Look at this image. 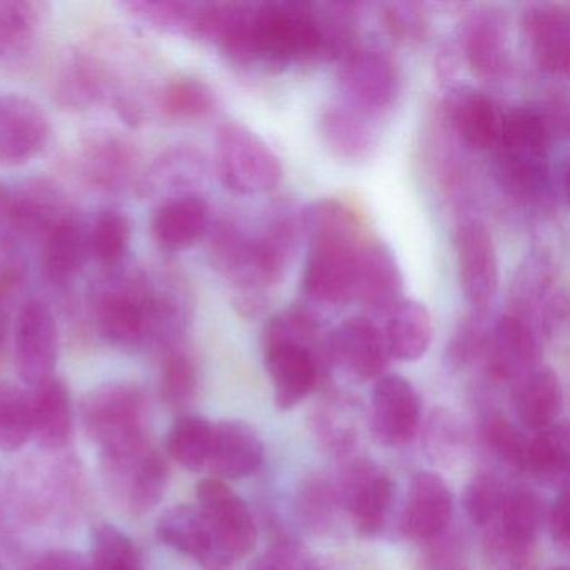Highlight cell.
Here are the masks:
<instances>
[{
    "mask_svg": "<svg viewBox=\"0 0 570 570\" xmlns=\"http://www.w3.org/2000/svg\"><path fill=\"white\" fill-rule=\"evenodd\" d=\"M153 236L159 248L181 253L202 242L212 228V208L202 195L165 199L153 216Z\"/></svg>",
    "mask_w": 570,
    "mask_h": 570,
    "instance_id": "484cf974",
    "label": "cell"
},
{
    "mask_svg": "<svg viewBox=\"0 0 570 570\" xmlns=\"http://www.w3.org/2000/svg\"><path fill=\"white\" fill-rule=\"evenodd\" d=\"M550 570H569V567L562 566V567H553V569Z\"/></svg>",
    "mask_w": 570,
    "mask_h": 570,
    "instance_id": "6f0895ef",
    "label": "cell"
},
{
    "mask_svg": "<svg viewBox=\"0 0 570 570\" xmlns=\"http://www.w3.org/2000/svg\"><path fill=\"white\" fill-rule=\"evenodd\" d=\"M338 485L343 512L363 537L382 532L395 497L392 475L365 456L345 459Z\"/></svg>",
    "mask_w": 570,
    "mask_h": 570,
    "instance_id": "30bf717a",
    "label": "cell"
},
{
    "mask_svg": "<svg viewBox=\"0 0 570 570\" xmlns=\"http://www.w3.org/2000/svg\"><path fill=\"white\" fill-rule=\"evenodd\" d=\"M58 355L55 315L46 303L29 299L19 309L14 326V363L19 379L36 389L55 376Z\"/></svg>",
    "mask_w": 570,
    "mask_h": 570,
    "instance_id": "4fadbf2b",
    "label": "cell"
},
{
    "mask_svg": "<svg viewBox=\"0 0 570 570\" xmlns=\"http://www.w3.org/2000/svg\"><path fill=\"white\" fill-rule=\"evenodd\" d=\"M126 8L156 28L198 38L203 4H195V2H131Z\"/></svg>",
    "mask_w": 570,
    "mask_h": 570,
    "instance_id": "b9f144b4",
    "label": "cell"
},
{
    "mask_svg": "<svg viewBox=\"0 0 570 570\" xmlns=\"http://www.w3.org/2000/svg\"><path fill=\"white\" fill-rule=\"evenodd\" d=\"M510 403L525 429L539 432L556 425L563 412L562 382L550 366L540 365L512 386Z\"/></svg>",
    "mask_w": 570,
    "mask_h": 570,
    "instance_id": "4316f807",
    "label": "cell"
},
{
    "mask_svg": "<svg viewBox=\"0 0 570 570\" xmlns=\"http://www.w3.org/2000/svg\"><path fill=\"white\" fill-rule=\"evenodd\" d=\"M318 129L330 153L343 161H365L376 146L375 121L342 102L323 111Z\"/></svg>",
    "mask_w": 570,
    "mask_h": 570,
    "instance_id": "83f0119b",
    "label": "cell"
},
{
    "mask_svg": "<svg viewBox=\"0 0 570 570\" xmlns=\"http://www.w3.org/2000/svg\"><path fill=\"white\" fill-rule=\"evenodd\" d=\"M559 135H567V105H529L503 116L502 136L493 149L497 183L513 203L543 208L559 199L552 148Z\"/></svg>",
    "mask_w": 570,
    "mask_h": 570,
    "instance_id": "7a4b0ae2",
    "label": "cell"
},
{
    "mask_svg": "<svg viewBox=\"0 0 570 570\" xmlns=\"http://www.w3.org/2000/svg\"><path fill=\"white\" fill-rule=\"evenodd\" d=\"M82 426L106 462L129 459L149 446L148 399L138 383L106 382L81 400Z\"/></svg>",
    "mask_w": 570,
    "mask_h": 570,
    "instance_id": "5b68a950",
    "label": "cell"
},
{
    "mask_svg": "<svg viewBox=\"0 0 570 570\" xmlns=\"http://www.w3.org/2000/svg\"><path fill=\"white\" fill-rule=\"evenodd\" d=\"M216 108V98L208 85L195 78L169 81L161 92V109L179 121L206 118Z\"/></svg>",
    "mask_w": 570,
    "mask_h": 570,
    "instance_id": "ab89813d",
    "label": "cell"
},
{
    "mask_svg": "<svg viewBox=\"0 0 570 570\" xmlns=\"http://www.w3.org/2000/svg\"><path fill=\"white\" fill-rule=\"evenodd\" d=\"M8 202V195H6L4 189H2V186H0V215H2V213L9 208Z\"/></svg>",
    "mask_w": 570,
    "mask_h": 570,
    "instance_id": "9f6ffc18",
    "label": "cell"
},
{
    "mask_svg": "<svg viewBox=\"0 0 570 570\" xmlns=\"http://www.w3.org/2000/svg\"><path fill=\"white\" fill-rule=\"evenodd\" d=\"M32 390V436L41 449H65L72 433L68 385L55 375Z\"/></svg>",
    "mask_w": 570,
    "mask_h": 570,
    "instance_id": "f1b7e54d",
    "label": "cell"
},
{
    "mask_svg": "<svg viewBox=\"0 0 570 570\" xmlns=\"http://www.w3.org/2000/svg\"><path fill=\"white\" fill-rule=\"evenodd\" d=\"M156 537L169 549L196 560L205 570H229L219 557L205 515L196 503L169 507L156 522Z\"/></svg>",
    "mask_w": 570,
    "mask_h": 570,
    "instance_id": "cb8c5ba5",
    "label": "cell"
},
{
    "mask_svg": "<svg viewBox=\"0 0 570 570\" xmlns=\"http://www.w3.org/2000/svg\"><path fill=\"white\" fill-rule=\"evenodd\" d=\"M129 161L131 156L121 142H115L111 139L99 142L89 151L88 165L91 173L89 176L98 185L115 186L128 173Z\"/></svg>",
    "mask_w": 570,
    "mask_h": 570,
    "instance_id": "681fc988",
    "label": "cell"
},
{
    "mask_svg": "<svg viewBox=\"0 0 570 570\" xmlns=\"http://www.w3.org/2000/svg\"><path fill=\"white\" fill-rule=\"evenodd\" d=\"M507 487L490 472L475 473L463 490V509L476 527L492 525L499 519Z\"/></svg>",
    "mask_w": 570,
    "mask_h": 570,
    "instance_id": "ee69618b",
    "label": "cell"
},
{
    "mask_svg": "<svg viewBox=\"0 0 570 570\" xmlns=\"http://www.w3.org/2000/svg\"><path fill=\"white\" fill-rule=\"evenodd\" d=\"M453 519V495L435 472H416L410 480L402 513L403 535L413 542H436L449 532Z\"/></svg>",
    "mask_w": 570,
    "mask_h": 570,
    "instance_id": "ac0fdd59",
    "label": "cell"
},
{
    "mask_svg": "<svg viewBox=\"0 0 570 570\" xmlns=\"http://www.w3.org/2000/svg\"><path fill=\"white\" fill-rule=\"evenodd\" d=\"M342 105L366 118L392 111L402 92V72L390 52L356 45L338 61L336 71Z\"/></svg>",
    "mask_w": 570,
    "mask_h": 570,
    "instance_id": "ba28073f",
    "label": "cell"
},
{
    "mask_svg": "<svg viewBox=\"0 0 570 570\" xmlns=\"http://www.w3.org/2000/svg\"><path fill=\"white\" fill-rule=\"evenodd\" d=\"M482 362L490 382L512 389L542 365V342L525 323L505 313L492 323Z\"/></svg>",
    "mask_w": 570,
    "mask_h": 570,
    "instance_id": "9a60e30c",
    "label": "cell"
},
{
    "mask_svg": "<svg viewBox=\"0 0 570 570\" xmlns=\"http://www.w3.org/2000/svg\"><path fill=\"white\" fill-rule=\"evenodd\" d=\"M198 366L195 358L181 346L175 345L166 352L161 370V395L166 405L183 410L198 393Z\"/></svg>",
    "mask_w": 570,
    "mask_h": 570,
    "instance_id": "60d3db41",
    "label": "cell"
},
{
    "mask_svg": "<svg viewBox=\"0 0 570 570\" xmlns=\"http://www.w3.org/2000/svg\"><path fill=\"white\" fill-rule=\"evenodd\" d=\"M218 48L233 61L272 69L325 61L318 8L293 0L242 4Z\"/></svg>",
    "mask_w": 570,
    "mask_h": 570,
    "instance_id": "3957f363",
    "label": "cell"
},
{
    "mask_svg": "<svg viewBox=\"0 0 570 570\" xmlns=\"http://www.w3.org/2000/svg\"><path fill=\"white\" fill-rule=\"evenodd\" d=\"M330 355L333 366L362 382L385 375L392 360L382 326L366 315L350 316L330 332Z\"/></svg>",
    "mask_w": 570,
    "mask_h": 570,
    "instance_id": "e0dca14e",
    "label": "cell"
},
{
    "mask_svg": "<svg viewBox=\"0 0 570 570\" xmlns=\"http://www.w3.org/2000/svg\"><path fill=\"white\" fill-rule=\"evenodd\" d=\"M483 440L487 446L492 450L493 455L505 463L515 472L523 473L525 470L527 449H529V436L513 425L507 416L500 413H489L483 420Z\"/></svg>",
    "mask_w": 570,
    "mask_h": 570,
    "instance_id": "7bdbcfd3",
    "label": "cell"
},
{
    "mask_svg": "<svg viewBox=\"0 0 570 570\" xmlns=\"http://www.w3.org/2000/svg\"><path fill=\"white\" fill-rule=\"evenodd\" d=\"M420 416L422 403L409 380L390 373L375 380L368 425L376 443L389 449L405 446L419 432Z\"/></svg>",
    "mask_w": 570,
    "mask_h": 570,
    "instance_id": "5bb4252c",
    "label": "cell"
},
{
    "mask_svg": "<svg viewBox=\"0 0 570 570\" xmlns=\"http://www.w3.org/2000/svg\"><path fill=\"white\" fill-rule=\"evenodd\" d=\"M265 463V443L258 430L245 420L213 423L208 466L215 479L243 480L259 472Z\"/></svg>",
    "mask_w": 570,
    "mask_h": 570,
    "instance_id": "7402d4cb",
    "label": "cell"
},
{
    "mask_svg": "<svg viewBox=\"0 0 570 570\" xmlns=\"http://www.w3.org/2000/svg\"><path fill=\"white\" fill-rule=\"evenodd\" d=\"M252 570H325L305 547L295 540L279 539L253 563Z\"/></svg>",
    "mask_w": 570,
    "mask_h": 570,
    "instance_id": "f907efd6",
    "label": "cell"
},
{
    "mask_svg": "<svg viewBox=\"0 0 570 570\" xmlns=\"http://www.w3.org/2000/svg\"><path fill=\"white\" fill-rule=\"evenodd\" d=\"M362 422V403L342 390H328L308 415L309 432L318 445L343 460L352 456Z\"/></svg>",
    "mask_w": 570,
    "mask_h": 570,
    "instance_id": "603a6c76",
    "label": "cell"
},
{
    "mask_svg": "<svg viewBox=\"0 0 570 570\" xmlns=\"http://www.w3.org/2000/svg\"><path fill=\"white\" fill-rule=\"evenodd\" d=\"M215 165L222 185L238 196L273 191L285 175L273 149L238 121L223 122L216 129Z\"/></svg>",
    "mask_w": 570,
    "mask_h": 570,
    "instance_id": "52a82bcc",
    "label": "cell"
},
{
    "mask_svg": "<svg viewBox=\"0 0 570 570\" xmlns=\"http://www.w3.org/2000/svg\"><path fill=\"white\" fill-rule=\"evenodd\" d=\"M570 462V433L566 422H557L529 436L523 473L540 482L567 483Z\"/></svg>",
    "mask_w": 570,
    "mask_h": 570,
    "instance_id": "836d02e7",
    "label": "cell"
},
{
    "mask_svg": "<svg viewBox=\"0 0 570 570\" xmlns=\"http://www.w3.org/2000/svg\"><path fill=\"white\" fill-rule=\"evenodd\" d=\"M439 108L460 145L479 151H493L499 145L505 115L490 96L456 88Z\"/></svg>",
    "mask_w": 570,
    "mask_h": 570,
    "instance_id": "ffe728a7",
    "label": "cell"
},
{
    "mask_svg": "<svg viewBox=\"0 0 570 570\" xmlns=\"http://www.w3.org/2000/svg\"><path fill=\"white\" fill-rule=\"evenodd\" d=\"M456 272L472 312L489 313L499 292V256L489 226L475 216L460 218L453 236Z\"/></svg>",
    "mask_w": 570,
    "mask_h": 570,
    "instance_id": "8fae6325",
    "label": "cell"
},
{
    "mask_svg": "<svg viewBox=\"0 0 570 570\" xmlns=\"http://www.w3.org/2000/svg\"><path fill=\"white\" fill-rule=\"evenodd\" d=\"M49 138V116L35 99L0 92V165L14 168L32 161Z\"/></svg>",
    "mask_w": 570,
    "mask_h": 570,
    "instance_id": "2e32d148",
    "label": "cell"
},
{
    "mask_svg": "<svg viewBox=\"0 0 570 570\" xmlns=\"http://www.w3.org/2000/svg\"><path fill=\"white\" fill-rule=\"evenodd\" d=\"M303 225L308 253L299 283L302 305L322 315L355 302L356 273L368 242L362 219L338 199H320L303 212Z\"/></svg>",
    "mask_w": 570,
    "mask_h": 570,
    "instance_id": "6da1fadb",
    "label": "cell"
},
{
    "mask_svg": "<svg viewBox=\"0 0 570 570\" xmlns=\"http://www.w3.org/2000/svg\"><path fill=\"white\" fill-rule=\"evenodd\" d=\"M31 436V396L21 386L0 382V450L16 452Z\"/></svg>",
    "mask_w": 570,
    "mask_h": 570,
    "instance_id": "f35d334b",
    "label": "cell"
},
{
    "mask_svg": "<svg viewBox=\"0 0 570 570\" xmlns=\"http://www.w3.org/2000/svg\"><path fill=\"white\" fill-rule=\"evenodd\" d=\"M520 22L527 48L539 69L556 78H566L570 66L569 9L537 2L523 9Z\"/></svg>",
    "mask_w": 570,
    "mask_h": 570,
    "instance_id": "d6986e66",
    "label": "cell"
},
{
    "mask_svg": "<svg viewBox=\"0 0 570 570\" xmlns=\"http://www.w3.org/2000/svg\"><path fill=\"white\" fill-rule=\"evenodd\" d=\"M380 19L390 38L402 45L422 42L429 32V11L420 2H383Z\"/></svg>",
    "mask_w": 570,
    "mask_h": 570,
    "instance_id": "bcb514c9",
    "label": "cell"
},
{
    "mask_svg": "<svg viewBox=\"0 0 570 570\" xmlns=\"http://www.w3.org/2000/svg\"><path fill=\"white\" fill-rule=\"evenodd\" d=\"M263 353L276 406L283 412L312 395L333 366L325 320L302 303L269 320Z\"/></svg>",
    "mask_w": 570,
    "mask_h": 570,
    "instance_id": "277c9868",
    "label": "cell"
},
{
    "mask_svg": "<svg viewBox=\"0 0 570 570\" xmlns=\"http://www.w3.org/2000/svg\"><path fill=\"white\" fill-rule=\"evenodd\" d=\"M422 446L433 465L452 469L469 455L472 430L455 410L435 406L423 426Z\"/></svg>",
    "mask_w": 570,
    "mask_h": 570,
    "instance_id": "1f68e13d",
    "label": "cell"
},
{
    "mask_svg": "<svg viewBox=\"0 0 570 570\" xmlns=\"http://www.w3.org/2000/svg\"><path fill=\"white\" fill-rule=\"evenodd\" d=\"M567 292L556 258L533 249L517 266L509 288V315L525 323L540 342L556 338L567 323Z\"/></svg>",
    "mask_w": 570,
    "mask_h": 570,
    "instance_id": "8992f818",
    "label": "cell"
},
{
    "mask_svg": "<svg viewBox=\"0 0 570 570\" xmlns=\"http://www.w3.org/2000/svg\"><path fill=\"white\" fill-rule=\"evenodd\" d=\"M460 55L470 71L485 82L505 78L510 68L509 19L495 6L466 12L459 31Z\"/></svg>",
    "mask_w": 570,
    "mask_h": 570,
    "instance_id": "7c38bea8",
    "label": "cell"
},
{
    "mask_svg": "<svg viewBox=\"0 0 570 570\" xmlns=\"http://www.w3.org/2000/svg\"><path fill=\"white\" fill-rule=\"evenodd\" d=\"M570 509H569V490L567 485L562 487L557 499L553 500L552 507L547 512V522H549L550 535H552L556 546L567 550L570 546Z\"/></svg>",
    "mask_w": 570,
    "mask_h": 570,
    "instance_id": "816d5d0a",
    "label": "cell"
},
{
    "mask_svg": "<svg viewBox=\"0 0 570 570\" xmlns=\"http://www.w3.org/2000/svg\"><path fill=\"white\" fill-rule=\"evenodd\" d=\"M196 505L202 510L215 539L219 557L232 569L258 543V527L245 500L223 480L208 476L196 487Z\"/></svg>",
    "mask_w": 570,
    "mask_h": 570,
    "instance_id": "9c48e42d",
    "label": "cell"
},
{
    "mask_svg": "<svg viewBox=\"0 0 570 570\" xmlns=\"http://www.w3.org/2000/svg\"><path fill=\"white\" fill-rule=\"evenodd\" d=\"M547 522V507L535 490L507 487L495 525L519 542L535 547ZM493 525V523H492Z\"/></svg>",
    "mask_w": 570,
    "mask_h": 570,
    "instance_id": "e575fe53",
    "label": "cell"
},
{
    "mask_svg": "<svg viewBox=\"0 0 570 570\" xmlns=\"http://www.w3.org/2000/svg\"><path fill=\"white\" fill-rule=\"evenodd\" d=\"M213 423L202 415L185 413L173 423L166 439L168 455L188 472H202L208 465Z\"/></svg>",
    "mask_w": 570,
    "mask_h": 570,
    "instance_id": "d590c367",
    "label": "cell"
},
{
    "mask_svg": "<svg viewBox=\"0 0 570 570\" xmlns=\"http://www.w3.org/2000/svg\"><path fill=\"white\" fill-rule=\"evenodd\" d=\"M402 295L403 275L395 253L385 243L368 238L356 273L355 302L370 318H385Z\"/></svg>",
    "mask_w": 570,
    "mask_h": 570,
    "instance_id": "44dd1931",
    "label": "cell"
},
{
    "mask_svg": "<svg viewBox=\"0 0 570 570\" xmlns=\"http://www.w3.org/2000/svg\"><path fill=\"white\" fill-rule=\"evenodd\" d=\"M390 358L416 362L430 350L433 340V318L429 308L416 299L403 298L382 326Z\"/></svg>",
    "mask_w": 570,
    "mask_h": 570,
    "instance_id": "f546056e",
    "label": "cell"
},
{
    "mask_svg": "<svg viewBox=\"0 0 570 570\" xmlns=\"http://www.w3.org/2000/svg\"><path fill=\"white\" fill-rule=\"evenodd\" d=\"M91 570H146L136 543L112 523H99L92 530Z\"/></svg>",
    "mask_w": 570,
    "mask_h": 570,
    "instance_id": "8d00e7d4",
    "label": "cell"
},
{
    "mask_svg": "<svg viewBox=\"0 0 570 570\" xmlns=\"http://www.w3.org/2000/svg\"><path fill=\"white\" fill-rule=\"evenodd\" d=\"M89 256V229L75 216H65L46 235L42 265L46 275L59 285L71 283L82 272Z\"/></svg>",
    "mask_w": 570,
    "mask_h": 570,
    "instance_id": "4dcf8cb0",
    "label": "cell"
},
{
    "mask_svg": "<svg viewBox=\"0 0 570 570\" xmlns=\"http://www.w3.org/2000/svg\"><path fill=\"white\" fill-rule=\"evenodd\" d=\"M459 48L453 45L443 46L435 59L436 78L442 86H449L459 72Z\"/></svg>",
    "mask_w": 570,
    "mask_h": 570,
    "instance_id": "db71d44e",
    "label": "cell"
},
{
    "mask_svg": "<svg viewBox=\"0 0 570 570\" xmlns=\"http://www.w3.org/2000/svg\"><path fill=\"white\" fill-rule=\"evenodd\" d=\"M32 570H91L89 562L76 552L69 549H55L42 553L36 562Z\"/></svg>",
    "mask_w": 570,
    "mask_h": 570,
    "instance_id": "f5cc1de1",
    "label": "cell"
},
{
    "mask_svg": "<svg viewBox=\"0 0 570 570\" xmlns=\"http://www.w3.org/2000/svg\"><path fill=\"white\" fill-rule=\"evenodd\" d=\"M39 12L28 2H0V59L14 58L32 41Z\"/></svg>",
    "mask_w": 570,
    "mask_h": 570,
    "instance_id": "f6af8a7d",
    "label": "cell"
},
{
    "mask_svg": "<svg viewBox=\"0 0 570 570\" xmlns=\"http://www.w3.org/2000/svg\"><path fill=\"white\" fill-rule=\"evenodd\" d=\"M106 463L116 480L122 479L119 490L125 497L126 507L135 515H145L161 502L168 489L171 470L168 460L159 450L149 445L129 459Z\"/></svg>",
    "mask_w": 570,
    "mask_h": 570,
    "instance_id": "d4e9b609",
    "label": "cell"
},
{
    "mask_svg": "<svg viewBox=\"0 0 570 570\" xmlns=\"http://www.w3.org/2000/svg\"><path fill=\"white\" fill-rule=\"evenodd\" d=\"M533 546L507 535L493 523L483 537V559L489 570H529L532 566Z\"/></svg>",
    "mask_w": 570,
    "mask_h": 570,
    "instance_id": "c3c4849f",
    "label": "cell"
},
{
    "mask_svg": "<svg viewBox=\"0 0 570 570\" xmlns=\"http://www.w3.org/2000/svg\"><path fill=\"white\" fill-rule=\"evenodd\" d=\"M296 519L312 535H330L343 515L338 485L323 473H312L299 483L295 499Z\"/></svg>",
    "mask_w": 570,
    "mask_h": 570,
    "instance_id": "d6a6232c",
    "label": "cell"
},
{
    "mask_svg": "<svg viewBox=\"0 0 570 570\" xmlns=\"http://www.w3.org/2000/svg\"><path fill=\"white\" fill-rule=\"evenodd\" d=\"M489 313L470 312L460 320L449 343V356L456 366H469L482 362L489 343Z\"/></svg>",
    "mask_w": 570,
    "mask_h": 570,
    "instance_id": "7dc6e473",
    "label": "cell"
},
{
    "mask_svg": "<svg viewBox=\"0 0 570 570\" xmlns=\"http://www.w3.org/2000/svg\"><path fill=\"white\" fill-rule=\"evenodd\" d=\"M132 223L125 212L105 209L89 229L91 256L101 265L118 266L131 248Z\"/></svg>",
    "mask_w": 570,
    "mask_h": 570,
    "instance_id": "74e56055",
    "label": "cell"
},
{
    "mask_svg": "<svg viewBox=\"0 0 570 570\" xmlns=\"http://www.w3.org/2000/svg\"><path fill=\"white\" fill-rule=\"evenodd\" d=\"M6 325L8 320H6L4 309L0 308V343L4 342Z\"/></svg>",
    "mask_w": 570,
    "mask_h": 570,
    "instance_id": "11a10c76",
    "label": "cell"
}]
</instances>
